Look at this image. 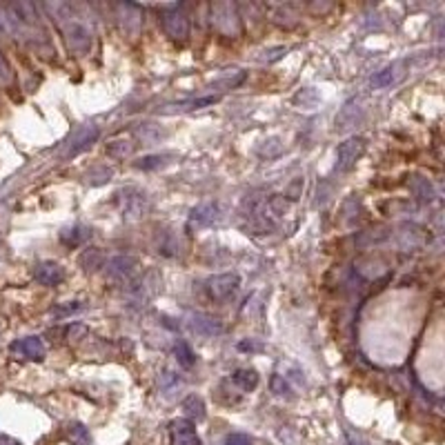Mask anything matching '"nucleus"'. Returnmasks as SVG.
Instances as JSON below:
<instances>
[{
    "label": "nucleus",
    "mask_w": 445,
    "mask_h": 445,
    "mask_svg": "<svg viewBox=\"0 0 445 445\" xmlns=\"http://www.w3.org/2000/svg\"><path fill=\"white\" fill-rule=\"evenodd\" d=\"M103 263H105V254L101 250H96V247L80 256V265L85 270H98V268H103Z\"/></svg>",
    "instance_id": "412c9836"
},
{
    "label": "nucleus",
    "mask_w": 445,
    "mask_h": 445,
    "mask_svg": "<svg viewBox=\"0 0 445 445\" xmlns=\"http://www.w3.org/2000/svg\"><path fill=\"white\" fill-rule=\"evenodd\" d=\"M238 350L241 352H263L265 350V345H263L260 341H254V339H245L238 343Z\"/></svg>",
    "instance_id": "a878e982"
},
{
    "label": "nucleus",
    "mask_w": 445,
    "mask_h": 445,
    "mask_svg": "<svg viewBox=\"0 0 445 445\" xmlns=\"http://www.w3.org/2000/svg\"><path fill=\"white\" fill-rule=\"evenodd\" d=\"M67 439L74 443V445H92V436H89V430L82 423L74 421L67 425Z\"/></svg>",
    "instance_id": "a211bd4d"
},
{
    "label": "nucleus",
    "mask_w": 445,
    "mask_h": 445,
    "mask_svg": "<svg viewBox=\"0 0 445 445\" xmlns=\"http://www.w3.org/2000/svg\"><path fill=\"white\" fill-rule=\"evenodd\" d=\"M98 134H101V129H98L96 125L85 127V129H80L78 134L72 138V143H70L67 156H76V154H80L82 150H87V147H89V145L98 138Z\"/></svg>",
    "instance_id": "f8f14e48"
},
{
    "label": "nucleus",
    "mask_w": 445,
    "mask_h": 445,
    "mask_svg": "<svg viewBox=\"0 0 445 445\" xmlns=\"http://www.w3.org/2000/svg\"><path fill=\"white\" fill-rule=\"evenodd\" d=\"M36 281H40L43 285H58L65 281V270L58 265V263L47 260V263H43V265H38Z\"/></svg>",
    "instance_id": "ddd939ff"
},
{
    "label": "nucleus",
    "mask_w": 445,
    "mask_h": 445,
    "mask_svg": "<svg viewBox=\"0 0 445 445\" xmlns=\"http://www.w3.org/2000/svg\"><path fill=\"white\" fill-rule=\"evenodd\" d=\"M165 158H172V154H158V156H145V158H141L138 163H136V167L138 170H158V167H163V165L165 163H167V160H165Z\"/></svg>",
    "instance_id": "5701e85b"
},
{
    "label": "nucleus",
    "mask_w": 445,
    "mask_h": 445,
    "mask_svg": "<svg viewBox=\"0 0 445 445\" xmlns=\"http://www.w3.org/2000/svg\"><path fill=\"white\" fill-rule=\"evenodd\" d=\"M163 29L165 34L174 40H185L189 36V21L187 16L180 11V5H167L163 7Z\"/></svg>",
    "instance_id": "20e7f679"
},
{
    "label": "nucleus",
    "mask_w": 445,
    "mask_h": 445,
    "mask_svg": "<svg viewBox=\"0 0 445 445\" xmlns=\"http://www.w3.org/2000/svg\"><path fill=\"white\" fill-rule=\"evenodd\" d=\"M189 329L201 339H214V336H221L225 332V327L219 319H214L209 314H201V312H196V314L189 317Z\"/></svg>",
    "instance_id": "423d86ee"
},
{
    "label": "nucleus",
    "mask_w": 445,
    "mask_h": 445,
    "mask_svg": "<svg viewBox=\"0 0 445 445\" xmlns=\"http://www.w3.org/2000/svg\"><path fill=\"white\" fill-rule=\"evenodd\" d=\"M11 350L18 352V354H25L31 361H43L45 358V343L38 336H29V339H23L18 343H13Z\"/></svg>",
    "instance_id": "9b49d317"
},
{
    "label": "nucleus",
    "mask_w": 445,
    "mask_h": 445,
    "mask_svg": "<svg viewBox=\"0 0 445 445\" xmlns=\"http://www.w3.org/2000/svg\"><path fill=\"white\" fill-rule=\"evenodd\" d=\"M214 103H219V96H205V98H196V101L176 103V105H170V107H174L170 111H194V109H201V107H207Z\"/></svg>",
    "instance_id": "6ab92c4d"
},
{
    "label": "nucleus",
    "mask_w": 445,
    "mask_h": 445,
    "mask_svg": "<svg viewBox=\"0 0 445 445\" xmlns=\"http://www.w3.org/2000/svg\"><path fill=\"white\" fill-rule=\"evenodd\" d=\"M232 383L243 392H254L258 388V374H256V370H250V368L236 370L232 374Z\"/></svg>",
    "instance_id": "4468645a"
},
{
    "label": "nucleus",
    "mask_w": 445,
    "mask_h": 445,
    "mask_svg": "<svg viewBox=\"0 0 445 445\" xmlns=\"http://www.w3.org/2000/svg\"><path fill=\"white\" fill-rule=\"evenodd\" d=\"M0 445H21L18 441H13L9 436H0Z\"/></svg>",
    "instance_id": "c85d7f7f"
},
{
    "label": "nucleus",
    "mask_w": 445,
    "mask_h": 445,
    "mask_svg": "<svg viewBox=\"0 0 445 445\" xmlns=\"http://www.w3.org/2000/svg\"><path fill=\"white\" fill-rule=\"evenodd\" d=\"M119 13H121V25L123 29L127 31V34L136 36L141 27H143V16H141V9L136 5H119Z\"/></svg>",
    "instance_id": "9d476101"
},
{
    "label": "nucleus",
    "mask_w": 445,
    "mask_h": 445,
    "mask_svg": "<svg viewBox=\"0 0 445 445\" xmlns=\"http://www.w3.org/2000/svg\"><path fill=\"white\" fill-rule=\"evenodd\" d=\"M211 25L216 31H221L223 36L236 38L241 34V18H238L236 5L232 3L211 5Z\"/></svg>",
    "instance_id": "f03ea898"
},
{
    "label": "nucleus",
    "mask_w": 445,
    "mask_h": 445,
    "mask_svg": "<svg viewBox=\"0 0 445 445\" xmlns=\"http://www.w3.org/2000/svg\"><path fill=\"white\" fill-rule=\"evenodd\" d=\"M221 219V209L216 203H203L199 207H194L189 214V225L192 227H207L214 225Z\"/></svg>",
    "instance_id": "1a4fd4ad"
},
{
    "label": "nucleus",
    "mask_w": 445,
    "mask_h": 445,
    "mask_svg": "<svg viewBox=\"0 0 445 445\" xmlns=\"http://www.w3.org/2000/svg\"><path fill=\"white\" fill-rule=\"evenodd\" d=\"M368 147V141L363 136H354V138H348L345 143H341L336 147V170L339 172H350L356 160L363 156Z\"/></svg>",
    "instance_id": "7ed1b4c3"
},
{
    "label": "nucleus",
    "mask_w": 445,
    "mask_h": 445,
    "mask_svg": "<svg viewBox=\"0 0 445 445\" xmlns=\"http://www.w3.org/2000/svg\"><path fill=\"white\" fill-rule=\"evenodd\" d=\"M348 439H350V445H363V441H361L358 436H354L352 432H348Z\"/></svg>",
    "instance_id": "c756f323"
},
{
    "label": "nucleus",
    "mask_w": 445,
    "mask_h": 445,
    "mask_svg": "<svg viewBox=\"0 0 445 445\" xmlns=\"http://www.w3.org/2000/svg\"><path fill=\"white\" fill-rule=\"evenodd\" d=\"M87 238H92V229L82 227V225H76L72 229H65V232L60 234V241L67 247H78V245L85 243Z\"/></svg>",
    "instance_id": "2eb2a0df"
},
{
    "label": "nucleus",
    "mask_w": 445,
    "mask_h": 445,
    "mask_svg": "<svg viewBox=\"0 0 445 445\" xmlns=\"http://www.w3.org/2000/svg\"><path fill=\"white\" fill-rule=\"evenodd\" d=\"M172 445H201V436L189 419H176L170 425Z\"/></svg>",
    "instance_id": "0eeeda50"
},
{
    "label": "nucleus",
    "mask_w": 445,
    "mask_h": 445,
    "mask_svg": "<svg viewBox=\"0 0 445 445\" xmlns=\"http://www.w3.org/2000/svg\"><path fill=\"white\" fill-rule=\"evenodd\" d=\"M241 287V276L236 272H227V274H216L211 276L205 283V290L209 294V299L214 301H225L229 299L236 290Z\"/></svg>",
    "instance_id": "39448f33"
},
{
    "label": "nucleus",
    "mask_w": 445,
    "mask_h": 445,
    "mask_svg": "<svg viewBox=\"0 0 445 445\" xmlns=\"http://www.w3.org/2000/svg\"><path fill=\"white\" fill-rule=\"evenodd\" d=\"M272 392L274 394H278V397H285V394H287V397H290V385L285 383V378L281 376V374H274L272 376Z\"/></svg>",
    "instance_id": "393cba45"
},
{
    "label": "nucleus",
    "mask_w": 445,
    "mask_h": 445,
    "mask_svg": "<svg viewBox=\"0 0 445 445\" xmlns=\"http://www.w3.org/2000/svg\"><path fill=\"white\" fill-rule=\"evenodd\" d=\"M80 309V303H70V305H62V307H54L52 309V317H67L72 312Z\"/></svg>",
    "instance_id": "cd10ccee"
},
{
    "label": "nucleus",
    "mask_w": 445,
    "mask_h": 445,
    "mask_svg": "<svg viewBox=\"0 0 445 445\" xmlns=\"http://www.w3.org/2000/svg\"><path fill=\"white\" fill-rule=\"evenodd\" d=\"M174 354H176L178 366H183V368H192V366L196 363V356H194L192 348H189V345H187L185 341H178V343H176Z\"/></svg>",
    "instance_id": "aec40b11"
},
{
    "label": "nucleus",
    "mask_w": 445,
    "mask_h": 445,
    "mask_svg": "<svg viewBox=\"0 0 445 445\" xmlns=\"http://www.w3.org/2000/svg\"><path fill=\"white\" fill-rule=\"evenodd\" d=\"M145 194L136 192V196H127L123 192V216L127 214V216H141V214L145 211Z\"/></svg>",
    "instance_id": "dca6fc26"
},
{
    "label": "nucleus",
    "mask_w": 445,
    "mask_h": 445,
    "mask_svg": "<svg viewBox=\"0 0 445 445\" xmlns=\"http://www.w3.org/2000/svg\"><path fill=\"white\" fill-rule=\"evenodd\" d=\"M183 410H185V414L194 421L205 419V403H203L201 397H196V394H189V397L183 401Z\"/></svg>",
    "instance_id": "f3484780"
},
{
    "label": "nucleus",
    "mask_w": 445,
    "mask_h": 445,
    "mask_svg": "<svg viewBox=\"0 0 445 445\" xmlns=\"http://www.w3.org/2000/svg\"><path fill=\"white\" fill-rule=\"evenodd\" d=\"M394 72H397V67H388L385 72H381L378 76H374V78H372V87H374V89L388 87L390 82H394V78H397V76H394Z\"/></svg>",
    "instance_id": "b1692460"
},
{
    "label": "nucleus",
    "mask_w": 445,
    "mask_h": 445,
    "mask_svg": "<svg viewBox=\"0 0 445 445\" xmlns=\"http://www.w3.org/2000/svg\"><path fill=\"white\" fill-rule=\"evenodd\" d=\"M45 9L52 13V21L60 27L65 43L76 56H85L92 49V27L74 5L67 3H47Z\"/></svg>",
    "instance_id": "f257e3e1"
},
{
    "label": "nucleus",
    "mask_w": 445,
    "mask_h": 445,
    "mask_svg": "<svg viewBox=\"0 0 445 445\" xmlns=\"http://www.w3.org/2000/svg\"><path fill=\"white\" fill-rule=\"evenodd\" d=\"M138 272V260L134 256H114L107 260V274L116 281H131Z\"/></svg>",
    "instance_id": "6e6552de"
},
{
    "label": "nucleus",
    "mask_w": 445,
    "mask_h": 445,
    "mask_svg": "<svg viewBox=\"0 0 445 445\" xmlns=\"http://www.w3.org/2000/svg\"><path fill=\"white\" fill-rule=\"evenodd\" d=\"M131 150H134V145H131L129 141H114L107 147V154L111 158H125V156L131 154Z\"/></svg>",
    "instance_id": "4be33fe9"
},
{
    "label": "nucleus",
    "mask_w": 445,
    "mask_h": 445,
    "mask_svg": "<svg viewBox=\"0 0 445 445\" xmlns=\"http://www.w3.org/2000/svg\"><path fill=\"white\" fill-rule=\"evenodd\" d=\"M225 445H252V439L247 436V434L234 432V434H229V436L225 439Z\"/></svg>",
    "instance_id": "bb28decb"
}]
</instances>
